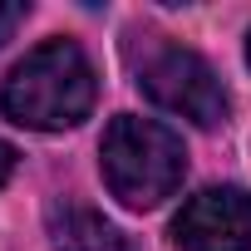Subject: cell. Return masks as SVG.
<instances>
[{"label": "cell", "instance_id": "1", "mask_svg": "<svg viewBox=\"0 0 251 251\" xmlns=\"http://www.w3.org/2000/svg\"><path fill=\"white\" fill-rule=\"evenodd\" d=\"M99 94L94 64L74 40H45L35 45L0 84V108L20 128H40V133H59L89 118Z\"/></svg>", "mask_w": 251, "mask_h": 251}, {"label": "cell", "instance_id": "2", "mask_svg": "<svg viewBox=\"0 0 251 251\" xmlns=\"http://www.w3.org/2000/svg\"><path fill=\"white\" fill-rule=\"evenodd\" d=\"M99 168H103L108 192L123 207L148 212V207L168 202L182 187L187 148H182V138L168 123H153V118H138V113H118L103 128Z\"/></svg>", "mask_w": 251, "mask_h": 251}, {"label": "cell", "instance_id": "3", "mask_svg": "<svg viewBox=\"0 0 251 251\" xmlns=\"http://www.w3.org/2000/svg\"><path fill=\"white\" fill-rule=\"evenodd\" d=\"M143 94L158 103V108H168V113H177V118H187V123H197V128H217V123H226V89H222V79H217V69L202 59V54H192V50H158L148 64H143Z\"/></svg>", "mask_w": 251, "mask_h": 251}, {"label": "cell", "instance_id": "4", "mask_svg": "<svg viewBox=\"0 0 251 251\" xmlns=\"http://www.w3.org/2000/svg\"><path fill=\"white\" fill-rule=\"evenodd\" d=\"M177 251H251V197L241 187H202L173 222Z\"/></svg>", "mask_w": 251, "mask_h": 251}, {"label": "cell", "instance_id": "5", "mask_svg": "<svg viewBox=\"0 0 251 251\" xmlns=\"http://www.w3.org/2000/svg\"><path fill=\"white\" fill-rule=\"evenodd\" d=\"M50 246L54 251H128V236L89 202L64 197L50 207Z\"/></svg>", "mask_w": 251, "mask_h": 251}, {"label": "cell", "instance_id": "6", "mask_svg": "<svg viewBox=\"0 0 251 251\" xmlns=\"http://www.w3.org/2000/svg\"><path fill=\"white\" fill-rule=\"evenodd\" d=\"M25 15H30V5H25V0H0V45H5V40L25 25Z\"/></svg>", "mask_w": 251, "mask_h": 251}, {"label": "cell", "instance_id": "7", "mask_svg": "<svg viewBox=\"0 0 251 251\" xmlns=\"http://www.w3.org/2000/svg\"><path fill=\"white\" fill-rule=\"evenodd\" d=\"M10 173H15V148H10L5 138H0V187L10 182Z\"/></svg>", "mask_w": 251, "mask_h": 251}, {"label": "cell", "instance_id": "8", "mask_svg": "<svg viewBox=\"0 0 251 251\" xmlns=\"http://www.w3.org/2000/svg\"><path fill=\"white\" fill-rule=\"evenodd\" d=\"M246 59H251V40H246Z\"/></svg>", "mask_w": 251, "mask_h": 251}]
</instances>
